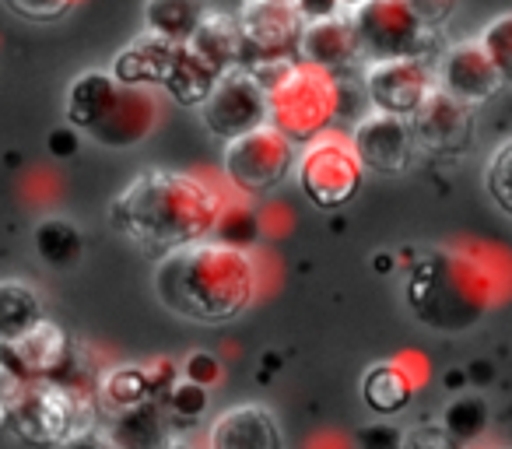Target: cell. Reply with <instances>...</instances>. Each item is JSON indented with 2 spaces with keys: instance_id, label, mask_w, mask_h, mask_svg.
Returning a JSON list of instances; mask_svg holds the SVG:
<instances>
[{
  "instance_id": "40",
  "label": "cell",
  "mask_w": 512,
  "mask_h": 449,
  "mask_svg": "<svg viewBox=\"0 0 512 449\" xmlns=\"http://www.w3.org/2000/svg\"><path fill=\"white\" fill-rule=\"evenodd\" d=\"M295 11L302 15V22H323V18L341 15V0H295Z\"/></svg>"
},
{
  "instance_id": "31",
  "label": "cell",
  "mask_w": 512,
  "mask_h": 449,
  "mask_svg": "<svg viewBox=\"0 0 512 449\" xmlns=\"http://www.w3.org/2000/svg\"><path fill=\"white\" fill-rule=\"evenodd\" d=\"M481 46L488 50L495 71L502 74V85H512V11L509 15H498L495 22L484 25Z\"/></svg>"
},
{
  "instance_id": "33",
  "label": "cell",
  "mask_w": 512,
  "mask_h": 449,
  "mask_svg": "<svg viewBox=\"0 0 512 449\" xmlns=\"http://www.w3.org/2000/svg\"><path fill=\"white\" fill-rule=\"evenodd\" d=\"M78 4L81 0H4V8L25 22H57V18L71 15Z\"/></svg>"
},
{
  "instance_id": "14",
  "label": "cell",
  "mask_w": 512,
  "mask_h": 449,
  "mask_svg": "<svg viewBox=\"0 0 512 449\" xmlns=\"http://www.w3.org/2000/svg\"><path fill=\"white\" fill-rule=\"evenodd\" d=\"M435 85L453 95V99L467 102V106H481V102L495 99L505 88L502 74L495 71L481 39H460V43L439 50V57H435Z\"/></svg>"
},
{
  "instance_id": "9",
  "label": "cell",
  "mask_w": 512,
  "mask_h": 449,
  "mask_svg": "<svg viewBox=\"0 0 512 449\" xmlns=\"http://www.w3.org/2000/svg\"><path fill=\"white\" fill-rule=\"evenodd\" d=\"M299 151L271 123L225 144V176L242 193H271L295 172Z\"/></svg>"
},
{
  "instance_id": "25",
  "label": "cell",
  "mask_w": 512,
  "mask_h": 449,
  "mask_svg": "<svg viewBox=\"0 0 512 449\" xmlns=\"http://www.w3.org/2000/svg\"><path fill=\"white\" fill-rule=\"evenodd\" d=\"M414 397V379L404 365L397 362H379L365 372L362 379V400L376 414H397L411 404Z\"/></svg>"
},
{
  "instance_id": "4",
  "label": "cell",
  "mask_w": 512,
  "mask_h": 449,
  "mask_svg": "<svg viewBox=\"0 0 512 449\" xmlns=\"http://www.w3.org/2000/svg\"><path fill=\"white\" fill-rule=\"evenodd\" d=\"M64 116L95 144L120 151L141 144L155 130L158 99L151 88L123 85L109 71H85L67 88Z\"/></svg>"
},
{
  "instance_id": "17",
  "label": "cell",
  "mask_w": 512,
  "mask_h": 449,
  "mask_svg": "<svg viewBox=\"0 0 512 449\" xmlns=\"http://www.w3.org/2000/svg\"><path fill=\"white\" fill-rule=\"evenodd\" d=\"M207 449H285V439L264 404H239L214 418Z\"/></svg>"
},
{
  "instance_id": "44",
  "label": "cell",
  "mask_w": 512,
  "mask_h": 449,
  "mask_svg": "<svg viewBox=\"0 0 512 449\" xmlns=\"http://www.w3.org/2000/svg\"><path fill=\"white\" fill-rule=\"evenodd\" d=\"M285 4H295V0H285Z\"/></svg>"
},
{
  "instance_id": "18",
  "label": "cell",
  "mask_w": 512,
  "mask_h": 449,
  "mask_svg": "<svg viewBox=\"0 0 512 449\" xmlns=\"http://www.w3.org/2000/svg\"><path fill=\"white\" fill-rule=\"evenodd\" d=\"M11 351L29 379H64V369H71L74 344L57 320L43 316L36 327L25 330L18 341H11Z\"/></svg>"
},
{
  "instance_id": "22",
  "label": "cell",
  "mask_w": 512,
  "mask_h": 449,
  "mask_svg": "<svg viewBox=\"0 0 512 449\" xmlns=\"http://www.w3.org/2000/svg\"><path fill=\"white\" fill-rule=\"evenodd\" d=\"M207 0H144V32L183 46L207 15Z\"/></svg>"
},
{
  "instance_id": "11",
  "label": "cell",
  "mask_w": 512,
  "mask_h": 449,
  "mask_svg": "<svg viewBox=\"0 0 512 449\" xmlns=\"http://www.w3.org/2000/svg\"><path fill=\"white\" fill-rule=\"evenodd\" d=\"M200 123L218 141H235L267 123V88L249 67H235L218 78L200 106Z\"/></svg>"
},
{
  "instance_id": "16",
  "label": "cell",
  "mask_w": 512,
  "mask_h": 449,
  "mask_svg": "<svg viewBox=\"0 0 512 449\" xmlns=\"http://www.w3.org/2000/svg\"><path fill=\"white\" fill-rule=\"evenodd\" d=\"M299 60L330 74L355 67L362 60V50H358V32L355 22H351V11L323 18V22H309L299 39Z\"/></svg>"
},
{
  "instance_id": "20",
  "label": "cell",
  "mask_w": 512,
  "mask_h": 449,
  "mask_svg": "<svg viewBox=\"0 0 512 449\" xmlns=\"http://www.w3.org/2000/svg\"><path fill=\"white\" fill-rule=\"evenodd\" d=\"M176 57H179L176 43H169V39H162V36H151V32H141V36L130 39V43L116 53L109 74H113L116 81H123V85L162 88L172 64H176Z\"/></svg>"
},
{
  "instance_id": "3",
  "label": "cell",
  "mask_w": 512,
  "mask_h": 449,
  "mask_svg": "<svg viewBox=\"0 0 512 449\" xmlns=\"http://www.w3.org/2000/svg\"><path fill=\"white\" fill-rule=\"evenodd\" d=\"M495 281L481 260L460 250H432L407 274V306L439 334H463L488 316Z\"/></svg>"
},
{
  "instance_id": "32",
  "label": "cell",
  "mask_w": 512,
  "mask_h": 449,
  "mask_svg": "<svg viewBox=\"0 0 512 449\" xmlns=\"http://www.w3.org/2000/svg\"><path fill=\"white\" fill-rule=\"evenodd\" d=\"M162 407H165V414H169L172 421H183V425H190V421H197L200 414L207 411V386L190 383V379H183V383H172L169 390H165V397H162Z\"/></svg>"
},
{
  "instance_id": "29",
  "label": "cell",
  "mask_w": 512,
  "mask_h": 449,
  "mask_svg": "<svg viewBox=\"0 0 512 449\" xmlns=\"http://www.w3.org/2000/svg\"><path fill=\"white\" fill-rule=\"evenodd\" d=\"M484 190L495 200V207L512 218V137L495 148L484 169Z\"/></svg>"
},
{
  "instance_id": "41",
  "label": "cell",
  "mask_w": 512,
  "mask_h": 449,
  "mask_svg": "<svg viewBox=\"0 0 512 449\" xmlns=\"http://www.w3.org/2000/svg\"><path fill=\"white\" fill-rule=\"evenodd\" d=\"M491 376V365L488 362H474V365H470V379H474V383H477V379H488Z\"/></svg>"
},
{
  "instance_id": "23",
  "label": "cell",
  "mask_w": 512,
  "mask_h": 449,
  "mask_svg": "<svg viewBox=\"0 0 512 449\" xmlns=\"http://www.w3.org/2000/svg\"><path fill=\"white\" fill-rule=\"evenodd\" d=\"M36 253L50 271H71L85 257V232L71 218H43L32 232Z\"/></svg>"
},
{
  "instance_id": "30",
  "label": "cell",
  "mask_w": 512,
  "mask_h": 449,
  "mask_svg": "<svg viewBox=\"0 0 512 449\" xmlns=\"http://www.w3.org/2000/svg\"><path fill=\"white\" fill-rule=\"evenodd\" d=\"M32 383L36 379H29L22 372L15 351H11V341H0V418H8L22 404V397L29 393Z\"/></svg>"
},
{
  "instance_id": "34",
  "label": "cell",
  "mask_w": 512,
  "mask_h": 449,
  "mask_svg": "<svg viewBox=\"0 0 512 449\" xmlns=\"http://www.w3.org/2000/svg\"><path fill=\"white\" fill-rule=\"evenodd\" d=\"M183 379L200 383V386H214L221 379V362L211 355V351H193V355L183 362Z\"/></svg>"
},
{
  "instance_id": "35",
  "label": "cell",
  "mask_w": 512,
  "mask_h": 449,
  "mask_svg": "<svg viewBox=\"0 0 512 449\" xmlns=\"http://www.w3.org/2000/svg\"><path fill=\"white\" fill-rule=\"evenodd\" d=\"M404 439L397 425H369L358 435V449H404Z\"/></svg>"
},
{
  "instance_id": "27",
  "label": "cell",
  "mask_w": 512,
  "mask_h": 449,
  "mask_svg": "<svg viewBox=\"0 0 512 449\" xmlns=\"http://www.w3.org/2000/svg\"><path fill=\"white\" fill-rule=\"evenodd\" d=\"M442 428H446L456 442H463V446L481 439L484 428H488V404H484V397H474V393L456 397L453 404L442 411Z\"/></svg>"
},
{
  "instance_id": "36",
  "label": "cell",
  "mask_w": 512,
  "mask_h": 449,
  "mask_svg": "<svg viewBox=\"0 0 512 449\" xmlns=\"http://www.w3.org/2000/svg\"><path fill=\"white\" fill-rule=\"evenodd\" d=\"M404 449H463V442H456L442 425L435 428H418L404 439Z\"/></svg>"
},
{
  "instance_id": "1",
  "label": "cell",
  "mask_w": 512,
  "mask_h": 449,
  "mask_svg": "<svg viewBox=\"0 0 512 449\" xmlns=\"http://www.w3.org/2000/svg\"><path fill=\"white\" fill-rule=\"evenodd\" d=\"M221 193L204 176L172 169H144L109 204V225L144 257H169L214 232Z\"/></svg>"
},
{
  "instance_id": "39",
  "label": "cell",
  "mask_w": 512,
  "mask_h": 449,
  "mask_svg": "<svg viewBox=\"0 0 512 449\" xmlns=\"http://www.w3.org/2000/svg\"><path fill=\"white\" fill-rule=\"evenodd\" d=\"M53 449H113V442H109V435L102 432V428L88 425V428H81V432L67 435V439Z\"/></svg>"
},
{
  "instance_id": "28",
  "label": "cell",
  "mask_w": 512,
  "mask_h": 449,
  "mask_svg": "<svg viewBox=\"0 0 512 449\" xmlns=\"http://www.w3.org/2000/svg\"><path fill=\"white\" fill-rule=\"evenodd\" d=\"M218 243L232 246V250H246L260 239V218H256L253 207L246 204H225L214 221V232H211Z\"/></svg>"
},
{
  "instance_id": "45",
  "label": "cell",
  "mask_w": 512,
  "mask_h": 449,
  "mask_svg": "<svg viewBox=\"0 0 512 449\" xmlns=\"http://www.w3.org/2000/svg\"><path fill=\"white\" fill-rule=\"evenodd\" d=\"M0 425H4V418H0Z\"/></svg>"
},
{
  "instance_id": "21",
  "label": "cell",
  "mask_w": 512,
  "mask_h": 449,
  "mask_svg": "<svg viewBox=\"0 0 512 449\" xmlns=\"http://www.w3.org/2000/svg\"><path fill=\"white\" fill-rule=\"evenodd\" d=\"M190 46L200 60H204L211 71L225 74L242 67V32H239V18L225 15V11H207L204 22L197 25V32L190 36Z\"/></svg>"
},
{
  "instance_id": "7",
  "label": "cell",
  "mask_w": 512,
  "mask_h": 449,
  "mask_svg": "<svg viewBox=\"0 0 512 449\" xmlns=\"http://www.w3.org/2000/svg\"><path fill=\"white\" fill-rule=\"evenodd\" d=\"M351 22H355L358 50H362L365 64L439 57V29L421 22L407 0H365L351 11Z\"/></svg>"
},
{
  "instance_id": "37",
  "label": "cell",
  "mask_w": 512,
  "mask_h": 449,
  "mask_svg": "<svg viewBox=\"0 0 512 449\" xmlns=\"http://www.w3.org/2000/svg\"><path fill=\"white\" fill-rule=\"evenodd\" d=\"M414 11H418V18L425 25H432V29H442V25L453 18V11H456V4L460 0H407Z\"/></svg>"
},
{
  "instance_id": "12",
  "label": "cell",
  "mask_w": 512,
  "mask_h": 449,
  "mask_svg": "<svg viewBox=\"0 0 512 449\" xmlns=\"http://www.w3.org/2000/svg\"><path fill=\"white\" fill-rule=\"evenodd\" d=\"M362 88H365V99H369V109L393 113V116H411L439 85H435L432 60L404 57V60L365 64Z\"/></svg>"
},
{
  "instance_id": "2",
  "label": "cell",
  "mask_w": 512,
  "mask_h": 449,
  "mask_svg": "<svg viewBox=\"0 0 512 449\" xmlns=\"http://www.w3.org/2000/svg\"><path fill=\"white\" fill-rule=\"evenodd\" d=\"M256 264L246 250L200 239L172 250L155 267V295L169 313L193 323L218 327L242 316L256 299Z\"/></svg>"
},
{
  "instance_id": "8",
  "label": "cell",
  "mask_w": 512,
  "mask_h": 449,
  "mask_svg": "<svg viewBox=\"0 0 512 449\" xmlns=\"http://www.w3.org/2000/svg\"><path fill=\"white\" fill-rule=\"evenodd\" d=\"M295 179L306 200L320 211H341L358 197L365 183V169L358 162L348 137L323 134L306 144L295 162Z\"/></svg>"
},
{
  "instance_id": "10",
  "label": "cell",
  "mask_w": 512,
  "mask_h": 449,
  "mask_svg": "<svg viewBox=\"0 0 512 449\" xmlns=\"http://www.w3.org/2000/svg\"><path fill=\"white\" fill-rule=\"evenodd\" d=\"M235 18H239L242 32V67H264L299 57V39L306 22L295 11V4H285V0H246Z\"/></svg>"
},
{
  "instance_id": "6",
  "label": "cell",
  "mask_w": 512,
  "mask_h": 449,
  "mask_svg": "<svg viewBox=\"0 0 512 449\" xmlns=\"http://www.w3.org/2000/svg\"><path fill=\"white\" fill-rule=\"evenodd\" d=\"M95 418L92 397L71 379H36L22 404L4 418V428L29 446H60L67 435L88 428Z\"/></svg>"
},
{
  "instance_id": "19",
  "label": "cell",
  "mask_w": 512,
  "mask_h": 449,
  "mask_svg": "<svg viewBox=\"0 0 512 449\" xmlns=\"http://www.w3.org/2000/svg\"><path fill=\"white\" fill-rule=\"evenodd\" d=\"M113 449H169L172 442V418L165 414L162 400L151 397L141 404L109 411L106 428Z\"/></svg>"
},
{
  "instance_id": "13",
  "label": "cell",
  "mask_w": 512,
  "mask_h": 449,
  "mask_svg": "<svg viewBox=\"0 0 512 449\" xmlns=\"http://www.w3.org/2000/svg\"><path fill=\"white\" fill-rule=\"evenodd\" d=\"M351 148H355L358 162L365 172H379V176H397L411 165L414 155V130L407 116L379 113L369 109L351 130Z\"/></svg>"
},
{
  "instance_id": "15",
  "label": "cell",
  "mask_w": 512,
  "mask_h": 449,
  "mask_svg": "<svg viewBox=\"0 0 512 449\" xmlns=\"http://www.w3.org/2000/svg\"><path fill=\"white\" fill-rule=\"evenodd\" d=\"M407 120L414 130V144L428 155H460L474 137V106L453 99L442 88H435Z\"/></svg>"
},
{
  "instance_id": "42",
  "label": "cell",
  "mask_w": 512,
  "mask_h": 449,
  "mask_svg": "<svg viewBox=\"0 0 512 449\" xmlns=\"http://www.w3.org/2000/svg\"><path fill=\"white\" fill-rule=\"evenodd\" d=\"M358 4H365V0H341V8H344V11H355Z\"/></svg>"
},
{
  "instance_id": "26",
  "label": "cell",
  "mask_w": 512,
  "mask_h": 449,
  "mask_svg": "<svg viewBox=\"0 0 512 449\" xmlns=\"http://www.w3.org/2000/svg\"><path fill=\"white\" fill-rule=\"evenodd\" d=\"M46 316L43 299L25 281H0V341H18Z\"/></svg>"
},
{
  "instance_id": "24",
  "label": "cell",
  "mask_w": 512,
  "mask_h": 449,
  "mask_svg": "<svg viewBox=\"0 0 512 449\" xmlns=\"http://www.w3.org/2000/svg\"><path fill=\"white\" fill-rule=\"evenodd\" d=\"M221 74L211 71L190 46H179V57L172 64L169 78H165V95H169L176 106H186V109H200L204 99L211 95V88L218 85Z\"/></svg>"
},
{
  "instance_id": "38",
  "label": "cell",
  "mask_w": 512,
  "mask_h": 449,
  "mask_svg": "<svg viewBox=\"0 0 512 449\" xmlns=\"http://www.w3.org/2000/svg\"><path fill=\"white\" fill-rule=\"evenodd\" d=\"M78 144H81V130L71 127V123L50 130V137H46V148H50L53 158H71L74 151H78Z\"/></svg>"
},
{
  "instance_id": "5",
  "label": "cell",
  "mask_w": 512,
  "mask_h": 449,
  "mask_svg": "<svg viewBox=\"0 0 512 449\" xmlns=\"http://www.w3.org/2000/svg\"><path fill=\"white\" fill-rule=\"evenodd\" d=\"M267 88V123L295 144H309L330 134L341 109V78L306 60L249 67Z\"/></svg>"
},
{
  "instance_id": "43",
  "label": "cell",
  "mask_w": 512,
  "mask_h": 449,
  "mask_svg": "<svg viewBox=\"0 0 512 449\" xmlns=\"http://www.w3.org/2000/svg\"><path fill=\"white\" fill-rule=\"evenodd\" d=\"M169 449H190V446H186V442H176V439H172V442H169Z\"/></svg>"
}]
</instances>
